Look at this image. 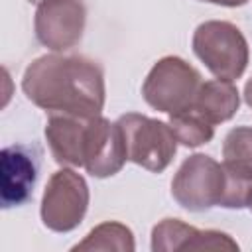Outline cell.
Instances as JSON below:
<instances>
[{
	"label": "cell",
	"instance_id": "cell-1",
	"mask_svg": "<svg viewBox=\"0 0 252 252\" xmlns=\"http://www.w3.org/2000/svg\"><path fill=\"white\" fill-rule=\"evenodd\" d=\"M22 91L47 114L85 118L98 116L106 98L102 69L83 55L49 53L33 59L24 71Z\"/></svg>",
	"mask_w": 252,
	"mask_h": 252
},
{
	"label": "cell",
	"instance_id": "cell-2",
	"mask_svg": "<svg viewBox=\"0 0 252 252\" xmlns=\"http://www.w3.org/2000/svg\"><path fill=\"white\" fill-rule=\"evenodd\" d=\"M195 55L222 81H236L244 75L250 49L244 33L230 22L209 20L195 28L191 39Z\"/></svg>",
	"mask_w": 252,
	"mask_h": 252
},
{
	"label": "cell",
	"instance_id": "cell-3",
	"mask_svg": "<svg viewBox=\"0 0 252 252\" xmlns=\"http://www.w3.org/2000/svg\"><path fill=\"white\" fill-rule=\"evenodd\" d=\"M203 81L195 67L177 55L161 57L154 63L142 85L144 100L165 114H175L193 106Z\"/></svg>",
	"mask_w": 252,
	"mask_h": 252
},
{
	"label": "cell",
	"instance_id": "cell-4",
	"mask_svg": "<svg viewBox=\"0 0 252 252\" xmlns=\"http://www.w3.org/2000/svg\"><path fill=\"white\" fill-rule=\"evenodd\" d=\"M116 122L124 136L128 161L152 173H159L171 163L179 142L169 122L138 112H126Z\"/></svg>",
	"mask_w": 252,
	"mask_h": 252
},
{
	"label": "cell",
	"instance_id": "cell-5",
	"mask_svg": "<svg viewBox=\"0 0 252 252\" xmlns=\"http://www.w3.org/2000/svg\"><path fill=\"white\" fill-rule=\"evenodd\" d=\"M226 191V169L207 154L183 159L171 179V195L185 211L201 213L220 207Z\"/></svg>",
	"mask_w": 252,
	"mask_h": 252
},
{
	"label": "cell",
	"instance_id": "cell-6",
	"mask_svg": "<svg viewBox=\"0 0 252 252\" xmlns=\"http://www.w3.org/2000/svg\"><path fill=\"white\" fill-rule=\"evenodd\" d=\"M89 185L85 177L71 167L55 171L41 197V222L53 232H71L75 230L89 209Z\"/></svg>",
	"mask_w": 252,
	"mask_h": 252
},
{
	"label": "cell",
	"instance_id": "cell-7",
	"mask_svg": "<svg viewBox=\"0 0 252 252\" xmlns=\"http://www.w3.org/2000/svg\"><path fill=\"white\" fill-rule=\"evenodd\" d=\"M85 22L87 10L83 0H41L35 10L33 30L43 47L61 53L81 41Z\"/></svg>",
	"mask_w": 252,
	"mask_h": 252
},
{
	"label": "cell",
	"instance_id": "cell-8",
	"mask_svg": "<svg viewBox=\"0 0 252 252\" xmlns=\"http://www.w3.org/2000/svg\"><path fill=\"white\" fill-rule=\"evenodd\" d=\"M126 159V144L118 122H110L100 114L89 118L83 154V167L87 173L98 179L116 175Z\"/></svg>",
	"mask_w": 252,
	"mask_h": 252
},
{
	"label": "cell",
	"instance_id": "cell-9",
	"mask_svg": "<svg viewBox=\"0 0 252 252\" xmlns=\"http://www.w3.org/2000/svg\"><path fill=\"white\" fill-rule=\"evenodd\" d=\"M37 152L30 146H6L0 154V203L4 209L30 201L37 179Z\"/></svg>",
	"mask_w": 252,
	"mask_h": 252
},
{
	"label": "cell",
	"instance_id": "cell-10",
	"mask_svg": "<svg viewBox=\"0 0 252 252\" xmlns=\"http://www.w3.org/2000/svg\"><path fill=\"white\" fill-rule=\"evenodd\" d=\"M152 250H238V244L226 232L199 230L179 219H163L152 228Z\"/></svg>",
	"mask_w": 252,
	"mask_h": 252
},
{
	"label": "cell",
	"instance_id": "cell-11",
	"mask_svg": "<svg viewBox=\"0 0 252 252\" xmlns=\"http://www.w3.org/2000/svg\"><path fill=\"white\" fill-rule=\"evenodd\" d=\"M89 118L75 114H47L45 140L53 159L63 167H83Z\"/></svg>",
	"mask_w": 252,
	"mask_h": 252
},
{
	"label": "cell",
	"instance_id": "cell-12",
	"mask_svg": "<svg viewBox=\"0 0 252 252\" xmlns=\"http://www.w3.org/2000/svg\"><path fill=\"white\" fill-rule=\"evenodd\" d=\"M238 106H240L238 89L234 87L232 81H222V79L203 83L193 102V108L201 112L215 126L230 120L238 112Z\"/></svg>",
	"mask_w": 252,
	"mask_h": 252
},
{
	"label": "cell",
	"instance_id": "cell-13",
	"mask_svg": "<svg viewBox=\"0 0 252 252\" xmlns=\"http://www.w3.org/2000/svg\"><path fill=\"white\" fill-rule=\"evenodd\" d=\"M136 248L132 230L116 220H106L94 226L81 242L73 246L75 252H93V250H104V252H132Z\"/></svg>",
	"mask_w": 252,
	"mask_h": 252
},
{
	"label": "cell",
	"instance_id": "cell-14",
	"mask_svg": "<svg viewBox=\"0 0 252 252\" xmlns=\"http://www.w3.org/2000/svg\"><path fill=\"white\" fill-rule=\"evenodd\" d=\"M222 165L246 179H252V126L228 130L222 142Z\"/></svg>",
	"mask_w": 252,
	"mask_h": 252
},
{
	"label": "cell",
	"instance_id": "cell-15",
	"mask_svg": "<svg viewBox=\"0 0 252 252\" xmlns=\"http://www.w3.org/2000/svg\"><path fill=\"white\" fill-rule=\"evenodd\" d=\"M169 126H171L177 142L187 148L203 146V144L211 142L215 136V124H211L193 106L187 110L169 114Z\"/></svg>",
	"mask_w": 252,
	"mask_h": 252
},
{
	"label": "cell",
	"instance_id": "cell-16",
	"mask_svg": "<svg viewBox=\"0 0 252 252\" xmlns=\"http://www.w3.org/2000/svg\"><path fill=\"white\" fill-rule=\"evenodd\" d=\"M201 2H209V4L224 6V8H238V6L248 4V0H201Z\"/></svg>",
	"mask_w": 252,
	"mask_h": 252
},
{
	"label": "cell",
	"instance_id": "cell-17",
	"mask_svg": "<svg viewBox=\"0 0 252 252\" xmlns=\"http://www.w3.org/2000/svg\"><path fill=\"white\" fill-rule=\"evenodd\" d=\"M244 100H246V104L252 108V77L246 81V85H244Z\"/></svg>",
	"mask_w": 252,
	"mask_h": 252
},
{
	"label": "cell",
	"instance_id": "cell-18",
	"mask_svg": "<svg viewBox=\"0 0 252 252\" xmlns=\"http://www.w3.org/2000/svg\"><path fill=\"white\" fill-rule=\"evenodd\" d=\"M248 209L252 211V191H250V199H248Z\"/></svg>",
	"mask_w": 252,
	"mask_h": 252
},
{
	"label": "cell",
	"instance_id": "cell-19",
	"mask_svg": "<svg viewBox=\"0 0 252 252\" xmlns=\"http://www.w3.org/2000/svg\"><path fill=\"white\" fill-rule=\"evenodd\" d=\"M28 2H37V4H39V2H41V0H28Z\"/></svg>",
	"mask_w": 252,
	"mask_h": 252
}]
</instances>
